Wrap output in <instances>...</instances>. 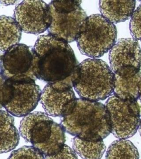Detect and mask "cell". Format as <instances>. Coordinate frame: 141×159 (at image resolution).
<instances>
[{
    "mask_svg": "<svg viewBox=\"0 0 141 159\" xmlns=\"http://www.w3.org/2000/svg\"><path fill=\"white\" fill-rule=\"evenodd\" d=\"M33 49L35 77L45 82L68 79L78 65L69 44L49 33L38 37Z\"/></svg>",
    "mask_w": 141,
    "mask_h": 159,
    "instance_id": "1",
    "label": "cell"
},
{
    "mask_svg": "<svg viewBox=\"0 0 141 159\" xmlns=\"http://www.w3.org/2000/svg\"><path fill=\"white\" fill-rule=\"evenodd\" d=\"M61 125L65 132L87 141L103 140L111 133L105 105L82 98L77 99L72 112L62 118Z\"/></svg>",
    "mask_w": 141,
    "mask_h": 159,
    "instance_id": "2",
    "label": "cell"
},
{
    "mask_svg": "<svg viewBox=\"0 0 141 159\" xmlns=\"http://www.w3.org/2000/svg\"><path fill=\"white\" fill-rule=\"evenodd\" d=\"M114 76L111 67L103 60L87 59L74 70L73 87L82 99L98 102L112 96Z\"/></svg>",
    "mask_w": 141,
    "mask_h": 159,
    "instance_id": "3",
    "label": "cell"
},
{
    "mask_svg": "<svg viewBox=\"0 0 141 159\" xmlns=\"http://www.w3.org/2000/svg\"><path fill=\"white\" fill-rule=\"evenodd\" d=\"M20 132L26 142L45 157L56 154L65 145L62 125L43 112H33L25 116L20 123Z\"/></svg>",
    "mask_w": 141,
    "mask_h": 159,
    "instance_id": "4",
    "label": "cell"
},
{
    "mask_svg": "<svg viewBox=\"0 0 141 159\" xmlns=\"http://www.w3.org/2000/svg\"><path fill=\"white\" fill-rule=\"evenodd\" d=\"M42 92L35 80L31 77H10L5 80L0 88V103L12 116L25 117L37 107Z\"/></svg>",
    "mask_w": 141,
    "mask_h": 159,
    "instance_id": "5",
    "label": "cell"
},
{
    "mask_svg": "<svg viewBox=\"0 0 141 159\" xmlns=\"http://www.w3.org/2000/svg\"><path fill=\"white\" fill-rule=\"evenodd\" d=\"M81 1H52L49 4L51 23L47 31L66 42L76 41L88 17Z\"/></svg>",
    "mask_w": 141,
    "mask_h": 159,
    "instance_id": "6",
    "label": "cell"
},
{
    "mask_svg": "<svg viewBox=\"0 0 141 159\" xmlns=\"http://www.w3.org/2000/svg\"><path fill=\"white\" fill-rule=\"evenodd\" d=\"M117 32L114 23L100 14L87 17L84 30L76 40L81 52L96 59L110 50L117 42Z\"/></svg>",
    "mask_w": 141,
    "mask_h": 159,
    "instance_id": "7",
    "label": "cell"
},
{
    "mask_svg": "<svg viewBox=\"0 0 141 159\" xmlns=\"http://www.w3.org/2000/svg\"><path fill=\"white\" fill-rule=\"evenodd\" d=\"M105 106L109 114L111 133L115 137L126 139L136 133L141 120V110L137 101L124 100L112 95Z\"/></svg>",
    "mask_w": 141,
    "mask_h": 159,
    "instance_id": "8",
    "label": "cell"
},
{
    "mask_svg": "<svg viewBox=\"0 0 141 159\" xmlns=\"http://www.w3.org/2000/svg\"><path fill=\"white\" fill-rule=\"evenodd\" d=\"M77 99L71 76L61 81L48 83L42 92L40 101L47 115L63 118L72 112Z\"/></svg>",
    "mask_w": 141,
    "mask_h": 159,
    "instance_id": "9",
    "label": "cell"
},
{
    "mask_svg": "<svg viewBox=\"0 0 141 159\" xmlns=\"http://www.w3.org/2000/svg\"><path fill=\"white\" fill-rule=\"evenodd\" d=\"M14 19L23 32L38 35L47 30L51 23L49 6L42 1H24L16 6Z\"/></svg>",
    "mask_w": 141,
    "mask_h": 159,
    "instance_id": "10",
    "label": "cell"
},
{
    "mask_svg": "<svg viewBox=\"0 0 141 159\" xmlns=\"http://www.w3.org/2000/svg\"><path fill=\"white\" fill-rule=\"evenodd\" d=\"M110 67L114 74H131L141 67V48L134 38H121L115 43L109 52Z\"/></svg>",
    "mask_w": 141,
    "mask_h": 159,
    "instance_id": "11",
    "label": "cell"
},
{
    "mask_svg": "<svg viewBox=\"0 0 141 159\" xmlns=\"http://www.w3.org/2000/svg\"><path fill=\"white\" fill-rule=\"evenodd\" d=\"M33 47L18 44L10 48L0 57V71L5 80L27 76L36 80L34 72Z\"/></svg>",
    "mask_w": 141,
    "mask_h": 159,
    "instance_id": "12",
    "label": "cell"
},
{
    "mask_svg": "<svg viewBox=\"0 0 141 159\" xmlns=\"http://www.w3.org/2000/svg\"><path fill=\"white\" fill-rule=\"evenodd\" d=\"M114 74V95L124 100L137 101L141 96V70L131 74Z\"/></svg>",
    "mask_w": 141,
    "mask_h": 159,
    "instance_id": "13",
    "label": "cell"
},
{
    "mask_svg": "<svg viewBox=\"0 0 141 159\" xmlns=\"http://www.w3.org/2000/svg\"><path fill=\"white\" fill-rule=\"evenodd\" d=\"M136 4V1H100L99 10L110 22L118 23L131 17Z\"/></svg>",
    "mask_w": 141,
    "mask_h": 159,
    "instance_id": "14",
    "label": "cell"
},
{
    "mask_svg": "<svg viewBox=\"0 0 141 159\" xmlns=\"http://www.w3.org/2000/svg\"><path fill=\"white\" fill-rule=\"evenodd\" d=\"M20 142V133L15 120L7 111L0 110V154L12 151Z\"/></svg>",
    "mask_w": 141,
    "mask_h": 159,
    "instance_id": "15",
    "label": "cell"
},
{
    "mask_svg": "<svg viewBox=\"0 0 141 159\" xmlns=\"http://www.w3.org/2000/svg\"><path fill=\"white\" fill-rule=\"evenodd\" d=\"M22 32L14 18L0 16V52H5L10 48L19 44Z\"/></svg>",
    "mask_w": 141,
    "mask_h": 159,
    "instance_id": "16",
    "label": "cell"
},
{
    "mask_svg": "<svg viewBox=\"0 0 141 159\" xmlns=\"http://www.w3.org/2000/svg\"><path fill=\"white\" fill-rule=\"evenodd\" d=\"M74 152L83 159H101L106 146L103 140L87 141L74 137L72 143Z\"/></svg>",
    "mask_w": 141,
    "mask_h": 159,
    "instance_id": "17",
    "label": "cell"
},
{
    "mask_svg": "<svg viewBox=\"0 0 141 159\" xmlns=\"http://www.w3.org/2000/svg\"><path fill=\"white\" fill-rule=\"evenodd\" d=\"M136 147L127 139H119L112 142L107 150L105 159H139Z\"/></svg>",
    "mask_w": 141,
    "mask_h": 159,
    "instance_id": "18",
    "label": "cell"
},
{
    "mask_svg": "<svg viewBox=\"0 0 141 159\" xmlns=\"http://www.w3.org/2000/svg\"><path fill=\"white\" fill-rule=\"evenodd\" d=\"M8 159H45V156L33 147L24 146L13 152Z\"/></svg>",
    "mask_w": 141,
    "mask_h": 159,
    "instance_id": "19",
    "label": "cell"
},
{
    "mask_svg": "<svg viewBox=\"0 0 141 159\" xmlns=\"http://www.w3.org/2000/svg\"><path fill=\"white\" fill-rule=\"evenodd\" d=\"M130 30L134 39L141 42V4L134 10L132 16Z\"/></svg>",
    "mask_w": 141,
    "mask_h": 159,
    "instance_id": "20",
    "label": "cell"
},
{
    "mask_svg": "<svg viewBox=\"0 0 141 159\" xmlns=\"http://www.w3.org/2000/svg\"><path fill=\"white\" fill-rule=\"evenodd\" d=\"M45 159H78L77 154L74 150L71 149L67 145H64L62 149L56 154L45 156Z\"/></svg>",
    "mask_w": 141,
    "mask_h": 159,
    "instance_id": "21",
    "label": "cell"
},
{
    "mask_svg": "<svg viewBox=\"0 0 141 159\" xmlns=\"http://www.w3.org/2000/svg\"><path fill=\"white\" fill-rule=\"evenodd\" d=\"M18 2L17 1H0V3L5 6H9V5H13L16 3Z\"/></svg>",
    "mask_w": 141,
    "mask_h": 159,
    "instance_id": "22",
    "label": "cell"
},
{
    "mask_svg": "<svg viewBox=\"0 0 141 159\" xmlns=\"http://www.w3.org/2000/svg\"><path fill=\"white\" fill-rule=\"evenodd\" d=\"M5 81V79L4 78V77L2 75V74L0 72V88L1 87V86L2 85L3 83L4 82V81ZM2 105L1 104V103H0V110L2 108Z\"/></svg>",
    "mask_w": 141,
    "mask_h": 159,
    "instance_id": "23",
    "label": "cell"
},
{
    "mask_svg": "<svg viewBox=\"0 0 141 159\" xmlns=\"http://www.w3.org/2000/svg\"><path fill=\"white\" fill-rule=\"evenodd\" d=\"M139 133H140V135L141 136V119L140 120V124H139Z\"/></svg>",
    "mask_w": 141,
    "mask_h": 159,
    "instance_id": "24",
    "label": "cell"
},
{
    "mask_svg": "<svg viewBox=\"0 0 141 159\" xmlns=\"http://www.w3.org/2000/svg\"><path fill=\"white\" fill-rule=\"evenodd\" d=\"M139 99H140V101H141V96H140V97H139Z\"/></svg>",
    "mask_w": 141,
    "mask_h": 159,
    "instance_id": "25",
    "label": "cell"
},
{
    "mask_svg": "<svg viewBox=\"0 0 141 159\" xmlns=\"http://www.w3.org/2000/svg\"></svg>",
    "mask_w": 141,
    "mask_h": 159,
    "instance_id": "26",
    "label": "cell"
}]
</instances>
